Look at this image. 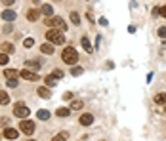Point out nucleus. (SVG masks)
I'll return each mask as SVG.
<instances>
[{
    "instance_id": "nucleus-38",
    "label": "nucleus",
    "mask_w": 166,
    "mask_h": 141,
    "mask_svg": "<svg viewBox=\"0 0 166 141\" xmlns=\"http://www.w3.org/2000/svg\"><path fill=\"white\" fill-rule=\"evenodd\" d=\"M27 141H35V139H27Z\"/></svg>"
},
{
    "instance_id": "nucleus-16",
    "label": "nucleus",
    "mask_w": 166,
    "mask_h": 141,
    "mask_svg": "<svg viewBox=\"0 0 166 141\" xmlns=\"http://www.w3.org/2000/svg\"><path fill=\"white\" fill-rule=\"evenodd\" d=\"M82 48L88 52V54H92L94 52V48H92V44H90V40L86 38V36H82Z\"/></svg>"
},
{
    "instance_id": "nucleus-9",
    "label": "nucleus",
    "mask_w": 166,
    "mask_h": 141,
    "mask_svg": "<svg viewBox=\"0 0 166 141\" xmlns=\"http://www.w3.org/2000/svg\"><path fill=\"white\" fill-rule=\"evenodd\" d=\"M17 135H19V132H17V130H13V128H6V130H4V137H6V139L15 141V139H17Z\"/></svg>"
},
{
    "instance_id": "nucleus-15",
    "label": "nucleus",
    "mask_w": 166,
    "mask_h": 141,
    "mask_svg": "<svg viewBox=\"0 0 166 141\" xmlns=\"http://www.w3.org/2000/svg\"><path fill=\"white\" fill-rule=\"evenodd\" d=\"M38 15H40L38 10H29V12H27V19H29V21H36Z\"/></svg>"
},
{
    "instance_id": "nucleus-10",
    "label": "nucleus",
    "mask_w": 166,
    "mask_h": 141,
    "mask_svg": "<svg viewBox=\"0 0 166 141\" xmlns=\"http://www.w3.org/2000/svg\"><path fill=\"white\" fill-rule=\"evenodd\" d=\"M40 52H42V54H46V55H52V54H54V46H52V42L42 44V46H40Z\"/></svg>"
},
{
    "instance_id": "nucleus-35",
    "label": "nucleus",
    "mask_w": 166,
    "mask_h": 141,
    "mask_svg": "<svg viewBox=\"0 0 166 141\" xmlns=\"http://www.w3.org/2000/svg\"><path fill=\"white\" fill-rule=\"evenodd\" d=\"M63 97H65V99H73V93H71V91H65Z\"/></svg>"
},
{
    "instance_id": "nucleus-33",
    "label": "nucleus",
    "mask_w": 166,
    "mask_h": 141,
    "mask_svg": "<svg viewBox=\"0 0 166 141\" xmlns=\"http://www.w3.org/2000/svg\"><path fill=\"white\" fill-rule=\"evenodd\" d=\"M0 2H2L4 6H13V2H15V0H0Z\"/></svg>"
},
{
    "instance_id": "nucleus-26",
    "label": "nucleus",
    "mask_w": 166,
    "mask_h": 141,
    "mask_svg": "<svg viewBox=\"0 0 166 141\" xmlns=\"http://www.w3.org/2000/svg\"><path fill=\"white\" fill-rule=\"evenodd\" d=\"M33 44H35V40H33V38H25V40H23V46H25L27 50H29V48H33Z\"/></svg>"
},
{
    "instance_id": "nucleus-29",
    "label": "nucleus",
    "mask_w": 166,
    "mask_h": 141,
    "mask_svg": "<svg viewBox=\"0 0 166 141\" xmlns=\"http://www.w3.org/2000/svg\"><path fill=\"white\" fill-rule=\"evenodd\" d=\"M8 63V54H0V65H6Z\"/></svg>"
},
{
    "instance_id": "nucleus-25",
    "label": "nucleus",
    "mask_w": 166,
    "mask_h": 141,
    "mask_svg": "<svg viewBox=\"0 0 166 141\" xmlns=\"http://www.w3.org/2000/svg\"><path fill=\"white\" fill-rule=\"evenodd\" d=\"M56 82H57V78H54V75L46 76V86H56Z\"/></svg>"
},
{
    "instance_id": "nucleus-22",
    "label": "nucleus",
    "mask_w": 166,
    "mask_h": 141,
    "mask_svg": "<svg viewBox=\"0 0 166 141\" xmlns=\"http://www.w3.org/2000/svg\"><path fill=\"white\" fill-rule=\"evenodd\" d=\"M67 137H69V133H67V132H59V133H57L52 141H67Z\"/></svg>"
},
{
    "instance_id": "nucleus-31",
    "label": "nucleus",
    "mask_w": 166,
    "mask_h": 141,
    "mask_svg": "<svg viewBox=\"0 0 166 141\" xmlns=\"http://www.w3.org/2000/svg\"><path fill=\"white\" fill-rule=\"evenodd\" d=\"M8 86L10 88H15L17 86V78H8Z\"/></svg>"
},
{
    "instance_id": "nucleus-3",
    "label": "nucleus",
    "mask_w": 166,
    "mask_h": 141,
    "mask_svg": "<svg viewBox=\"0 0 166 141\" xmlns=\"http://www.w3.org/2000/svg\"><path fill=\"white\" fill-rule=\"evenodd\" d=\"M29 112H31V111H29V107H27L25 103H21V101H19V103L13 105V114L17 116V118H27Z\"/></svg>"
},
{
    "instance_id": "nucleus-4",
    "label": "nucleus",
    "mask_w": 166,
    "mask_h": 141,
    "mask_svg": "<svg viewBox=\"0 0 166 141\" xmlns=\"http://www.w3.org/2000/svg\"><path fill=\"white\" fill-rule=\"evenodd\" d=\"M46 38H48V42H52V44H63L65 42V36H63L61 31H48L46 33Z\"/></svg>"
},
{
    "instance_id": "nucleus-2",
    "label": "nucleus",
    "mask_w": 166,
    "mask_h": 141,
    "mask_svg": "<svg viewBox=\"0 0 166 141\" xmlns=\"http://www.w3.org/2000/svg\"><path fill=\"white\" fill-rule=\"evenodd\" d=\"M44 23H46V25H48V27H57V29H61V31H67V25H65V21L61 19V17H46L44 19Z\"/></svg>"
},
{
    "instance_id": "nucleus-11",
    "label": "nucleus",
    "mask_w": 166,
    "mask_h": 141,
    "mask_svg": "<svg viewBox=\"0 0 166 141\" xmlns=\"http://www.w3.org/2000/svg\"><path fill=\"white\" fill-rule=\"evenodd\" d=\"M2 19L8 21V23L13 21V19H15V12H13V10H4V12H2Z\"/></svg>"
},
{
    "instance_id": "nucleus-24",
    "label": "nucleus",
    "mask_w": 166,
    "mask_h": 141,
    "mask_svg": "<svg viewBox=\"0 0 166 141\" xmlns=\"http://www.w3.org/2000/svg\"><path fill=\"white\" fill-rule=\"evenodd\" d=\"M71 75H73V76H78V75H82V67H71Z\"/></svg>"
},
{
    "instance_id": "nucleus-13",
    "label": "nucleus",
    "mask_w": 166,
    "mask_h": 141,
    "mask_svg": "<svg viewBox=\"0 0 166 141\" xmlns=\"http://www.w3.org/2000/svg\"><path fill=\"white\" fill-rule=\"evenodd\" d=\"M40 13H42V15H46V17H52V15H54V10H52V6L44 4V6H42V10H40Z\"/></svg>"
},
{
    "instance_id": "nucleus-28",
    "label": "nucleus",
    "mask_w": 166,
    "mask_h": 141,
    "mask_svg": "<svg viewBox=\"0 0 166 141\" xmlns=\"http://www.w3.org/2000/svg\"><path fill=\"white\" fill-rule=\"evenodd\" d=\"M52 75H54V78H57V80H59V78H63V70H59V69H56V70H54V73H52Z\"/></svg>"
},
{
    "instance_id": "nucleus-34",
    "label": "nucleus",
    "mask_w": 166,
    "mask_h": 141,
    "mask_svg": "<svg viewBox=\"0 0 166 141\" xmlns=\"http://www.w3.org/2000/svg\"><path fill=\"white\" fill-rule=\"evenodd\" d=\"M12 31H13V29H12V25H10V23H8V25H4V33H6V34H10Z\"/></svg>"
},
{
    "instance_id": "nucleus-23",
    "label": "nucleus",
    "mask_w": 166,
    "mask_h": 141,
    "mask_svg": "<svg viewBox=\"0 0 166 141\" xmlns=\"http://www.w3.org/2000/svg\"><path fill=\"white\" fill-rule=\"evenodd\" d=\"M36 116H38L40 120H48V118H50V112H48V111H38Z\"/></svg>"
},
{
    "instance_id": "nucleus-12",
    "label": "nucleus",
    "mask_w": 166,
    "mask_h": 141,
    "mask_svg": "<svg viewBox=\"0 0 166 141\" xmlns=\"http://www.w3.org/2000/svg\"><path fill=\"white\" fill-rule=\"evenodd\" d=\"M82 107H84V103H82L80 99H73V103L69 105V109H71V111H80Z\"/></svg>"
},
{
    "instance_id": "nucleus-7",
    "label": "nucleus",
    "mask_w": 166,
    "mask_h": 141,
    "mask_svg": "<svg viewBox=\"0 0 166 141\" xmlns=\"http://www.w3.org/2000/svg\"><path fill=\"white\" fill-rule=\"evenodd\" d=\"M36 91H38V96H40V97H44V99H50V97H52L50 86H40V88H38Z\"/></svg>"
},
{
    "instance_id": "nucleus-37",
    "label": "nucleus",
    "mask_w": 166,
    "mask_h": 141,
    "mask_svg": "<svg viewBox=\"0 0 166 141\" xmlns=\"http://www.w3.org/2000/svg\"><path fill=\"white\" fill-rule=\"evenodd\" d=\"M153 15H160V8H153Z\"/></svg>"
},
{
    "instance_id": "nucleus-8",
    "label": "nucleus",
    "mask_w": 166,
    "mask_h": 141,
    "mask_svg": "<svg viewBox=\"0 0 166 141\" xmlns=\"http://www.w3.org/2000/svg\"><path fill=\"white\" fill-rule=\"evenodd\" d=\"M78 122H80L82 126H92V122H94V116H92L90 112H86V114H82L80 118H78Z\"/></svg>"
},
{
    "instance_id": "nucleus-17",
    "label": "nucleus",
    "mask_w": 166,
    "mask_h": 141,
    "mask_svg": "<svg viewBox=\"0 0 166 141\" xmlns=\"http://www.w3.org/2000/svg\"><path fill=\"white\" fill-rule=\"evenodd\" d=\"M155 103L157 105H166V93H157V96H155Z\"/></svg>"
},
{
    "instance_id": "nucleus-14",
    "label": "nucleus",
    "mask_w": 166,
    "mask_h": 141,
    "mask_svg": "<svg viewBox=\"0 0 166 141\" xmlns=\"http://www.w3.org/2000/svg\"><path fill=\"white\" fill-rule=\"evenodd\" d=\"M56 114H57V116H61V118H65V116H69V114H71V109H67V107H59V109L56 111Z\"/></svg>"
},
{
    "instance_id": "nucleus-6",
    "label": "nucleus",
    "mask_w": 166,
    "mask_h": 141,
    "mask_svg": "<svg viewBox=\"0 0 166 141\" xmlns=\"http://www.w3.org/2000/svg\"><path fill=\"white\" fill-rule=\"evenodd\" d=\"M19 76H21V78H25V80H31V82H36V80L40 78V76L35 73V70H29V69H23L21 73H19Z\"/></svg>"
},
{
    "instance_id": "nucleus-27",
    "label": "nucleus",
    "mask_w": 166,
    "mask_h": 141,
    "mask_svg": "<svg viewBox=\"0 0 166 141\" xmlns=\"http://www.w3.org/2000/svg\"><path fill=\"white\" fill-rule=\"evenodd\" d=\"M71 21H73L75 25H78V23H80V17H78V13H77V12H73V13H71Z\"/></svg>"
},
{
    "instance_id": "nucleus-32",
    "label": "nucleus",
    "mask_w": 166,
    "mask_h": 141,
    "mask_svg": "<svg viewBox=\"0 0 166 141\" xmlns=\"http://www.w3.org/2000/svg\"><path fill=\"white\" fill-rule=\"evenodd\" d=\"M158 36L166 38V27H160V29H158Z\"/></svg>"
},
{
    "instance_id": "nucleus-5",
    "label": "nucleus",
    "mask_w": 166,
    "mask_h": 141,
    "mask_svg": "<svg viewBox=\"0 0 166 141\" xmlns=\"http://www.w3.org/2000/svg\"><path fill=\"white\" fill-rule=\"evenodd\" d=\"M19 128H21V132H23V133L31 135V133L35 132V122H31V120H27V118H23V122L19 124Z\"/></svg>"
},
{
    "instance_id": "nucleus-1",
    "label": "nucleus",
    "mask_w": 166,
    "mask_h": 141,
    "mask_svg": "<svg viewBox=\"0 0 166 141\" xmlns=\"http://www.w3.org/2000/svg\"><path fill=\"white\" fill-rule=\"evenodd\" d=\"M61 59H63L67 65H75V63L78 61V54H77L75 48H65L63 54H61Z\"/></svg>"
},
{
    "instance_id": "nucleus-36",
    "label": "nucleus",
    "mask_w": 166,
    "mask_h": 141,
    "mask_svg": "<svg viewBox=\"0 0 166 141\" xmlns=\"http://www.w3.org/2000/svg\"><path fill=\"white\" fill-rule=\"evenodd\" d=\"M160 17H166V6L160 8Z\"/></svg>"
},
{
    "instance_id": "nucleus-20",
    "label": "nucleus",
    "mask_w": 166,
    "mask_h": 141,
    "mask_svg": "<svg viewBox=\"0 0 166 141\" xmlns=\"http://www.w3.org/2000/svg\"><path fill=\"white\" fill-rule=\"evenodd\" d=\"M10 103V96L6 91H0V105H8Z\"/></svg>"
},
{
    "instance_id": "nucleus-30",
    "label": "nucleus",
    "mask_w": 166,
    "mask_h": 141,
    "mask_svg": "<svg viewBox=\"0 0 166 141\" xmlns=\"http://www.w3.org/2000/svg\"><path fill=\"white\" fill-rule=\"evenodd\" d=\"M0 128H8V118H6V116L0 118Z\"/></svg>"
},
{
    "instance_id": "nucleus-19",
    "label": "nucleus",
    "mask_w": 166,
    "mask_h": 141,
    "mask_svg": "<svg viewBox=\"0 0 166 141\" xmlns=\"http://www.w3.org/2000/svg\"><path fill=\"white\" fill-rule=\"evenodd\" d=\"M27 69H29V70H38V69H40V63L35 61V59H33V61H27Z\"/></svg>"
},
{
    "instance_id": "nucleus-18",
    "label": "nucleus",
    "mask_w": 166,
    "mask_h": 141,
    "mask_svg": "<svg viewBox=\"0 0 166 141\" xmlns=\"http://www.w3.org/2000/svg\"><path fill=\"white\" fill-rule=\"evenodd\" d=\"M2 52H4V54H13V44L4 42V44H2Z\"/></svg>"
},
{
    "instance_id": "nucleus-21",
    "label": "nucleus",
    "mask_w": 166,
    "mask_h": 141,
    "mask_svg": "<svg viewBox=\"0 0 166 141\" xmlns=\"http://www.w3.org/2000/svg\"><path fill=\"white\" fill-rule=\"evenodd\" d=\"M17 75H19V73H17L15 69H6V70H4V76H8V78H15Z\"/></svg>"
}]
</instances>
